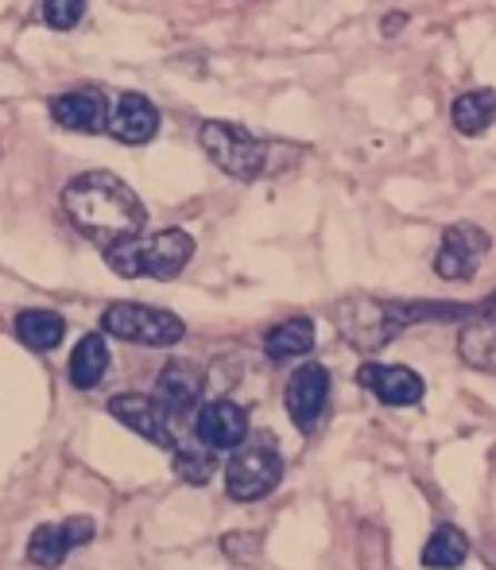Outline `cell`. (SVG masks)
<instances>
[{
    "mask_svg": "<svg viewBox=\"0 0 496 570\" xmlns=\"http://www.w3.org/2000/svg\"><path fill=\"white\" fill-rule=\"evenodd\" d=\"M101 253L109 268L125 279H175L195 261V237L187 229H156L125 237Z\"/></svg>",
    "mask_w": 496,
    "mask_h": 570,
    "instance_id": "3",
    "label": "cell"
},
{
    "mask_svg": "<svg viewBox=\"0 0 496 570\" xmlns=\"http://www.w3.org/2000/svg\"><path fill=\"white\" fill-rule=\"evenodd\" d=\"M175 473H179L187 485H210L214 481V473H218V454L214 451H206L202 443H182V446H175Z\"/></svg>",
    "mask_w": 496,
    "mask_h": 570,
    "instance_id": "22",
    "label": "cell"
},
{
    "mask_svg": "<svg viewBox=\"0 0 496 570\" xmlns=\"http://www.w3.org/2000/svg\"><path fill=\"white\" fill-rule=\"evenodd\" d=\"M51 109V120L67 132H82V136H93V132H106L109 125V101L101 98L98 90H67V94H54L47 101Z\"/></svg>",
    "mask_w": 496,
    "mask_h": 570,
    "instance_id": "16",
    "label": "cell"
},
{
    "mask_svg": "<svg viewBox=\"0 0 496 570\" xmlns=\"http://www.w3.org/2000/svg\"><path fill=\"white\" fill-rule=\"evenodd\" d=\"M458 357L477 373H496V295L477 303L458 331Z\"/></svg>",
    "mask_w": 496,
    "mask_h": 570,
    "instance_id": "15",
    "label": "cell"
},
{
    "mask_svg": "<svg viewBox=\"0 0 496 570\" xmlns=\"http://www.w3.org/2000/svg\"><path fill=\"white\" fill-rule=\"evenodd\" d=\"M98 535V524L93 517H62V520H47L39 524L36 532L28 535V563L39 567V570H54L62 567L75 548L90 543Z\"/></svg>",
    "mask_w": 496,
    "mask_h": 570,
    "instance_id": "9",
    "label": "cell"
},
{
    "mask_svg": "<svg viewBox=\"0 0 496 570\" xmlns=\"http://www.w3.org/2000/svg\"><path fill=\"white\" fill-rule=\"evenodd\" d=\"M260 532H226L221 535V556L234 567H260L264 548H260Z\"/></svg>",
    "mask_w": 496,
    "mask_h": 570,
    "instance_id": "23",
    "label": "cell"
},
{
    "mask_svg": "<svg viewBox=\"0 0 496 570\" xmlns=\"http://www.w3.org/2000/svg\"><path fill=\"white\" fill-rule=\"evenodd\" d=\"M62 214L70 226L93 240L98 248H109L125 237H136L148 226V210L136 198L121 175L113 171H82L62 187Z\"/></svg>",
    "mask_w": 496,
    "mask_h": 570,
    "instance_id": "1",
    "label": "cell"
},
{
    "mask_svg": "<svg viewBox=\"0 0 496 570\" xmlns=\"http://www.w3.org/2000/svg\"><path fill=\"white\" fill-rule=\"evenodd\" d=\"M357 384H361L365 392H373V396L388 407H411V404H419L423 392H427V384H423V376L415 373V368L384 365V361H365V365L357 368Z\"/></svg>",
    "mask_w": 496,
    "mask_h": 570,
    "instance_id": "13",
    "label": "cell"
},
{
    "mask_svg": "<svg viewBox=\"0 0 496 570\" xmlns=\"http://www.w3.org/2000/svg\"><path fill=\"white\" fill-rule=\"evenodd\" d=\"M202 392H206V373L195 365V361L171 357L156 376V400L159 407L171 420L175 435H179V446L195 439V415L202 407Z\"/></svg>",
    "mask_w": 496,
    "mask_h": 570,
    "instance_id": "6",
    "label": "cell"
},
{
    "mask_svg": "<svg viewBox=\"0 0 496 570\" xmlns=\"http://www.w3.org/2000/svg\"><path fill=\"white\" fill-rule=\"evenodd\" d=\"M12 331H16V338H20V345H28L31 353H51L67 338V318L54 315V311L31 307L16 315Z\"/></svg>",
    "mask_w": 496,
    "mask_h": 570,
    "instance_id": "18",
    "label": "cell"
},
{
    "mask_svg": "<svg viewBox=\"0 0 496 570\" xmlns=\"http://www.w3.org/2000/svg\"><path fill=\"white\" fill-rule=\"evenodd\" d=\"M198 144L210 156L214 167L229 175L237 183H256L260 175L271 171V156H276V144L260 140L248 128L234 125V120H202L198 128Z\"/></svg>",
    "mask_w": 496,
    "mask_h": 570,
    "instance_id": "4",
    "label": "cell"
},
{
    "mask_svg": "<svg viewBox=\"0 0 496 570\" xmlns=\"http://www.w3.org/2000/svg\"><path fill=\"white\" fill-rule=\"evenodd\" d=\"M109 373V345H106V334H86L82 342L75 345L67 361V376L78 392H93Z\"/></svg>",
    "mask_w": 496,
    "mask_h": 570,
    "instance_id": "17",
    "label": "cell"
},
{
    "mask_svg": "<svg viewBox=\"0 0 496 570\" xmlns=\"http://www.w3.org/2000/svg\"><path fill=\"white\" fill-rule=\"evenodd\" d=\"M450 120L462 136H485L489 125L496 120V90L482 86V90H466L454 98L450 106Z\"/></svg>",
    "mask_w": 496,
    "mask_h": 570,
    "instance_id": "19",
    "label": "cell"
},
{
    "mask_svg": "<svg viewBox=\"0 0 496 570\" xmlns=\"http://www.w3.org/2000/svg\"><path fill=\"white\" fill-rule=\"evenodd\" d=\"M310 350H315V323H310V318H302V315L271 326L268 338H264V353H268L271 361L307 357Z\"/></svg>",
    "mask_w": 496,
    "mask_h": 570,
    "instance_id": "21",
    "label": "cell"
},
{
    "mask_svg": "<svg viewBox=\"0 0 496 570\" xmlns=\"http://www.w3.org/2000/svg\"><path fill=\"white\" fill-rule=\"evenodd\" d=\"M195 439L206 451H234L248 439V412L234 400H210L195 415Z\"/></svg>",
    "mask_w": 496,
    "mask_h": 570,
    "instance_id": "14",
    "label": "cell"
},
{
    "mask_svg": "<svg viewBox=\"0 0 496 570\" xmlns=\"http://www.w3.org/2000/svg\"><path fill=\"white\" fill-rule=\"evenodd\" d=\"M326 400H330V373H326V365L307 361V365H299L287 376L284 404H287L291 423L302 435H310V431L318 428V420H323V412H326Z\"/></svg>",
    "mask_w": 496,
    "mask_h": 570,
    "instance_id": "10",
    "label": "cell"
},
{
    "mask_svg": "<svg viewBox=\"0 0 496 570\" xmlns=\"http://www.w3.org/2000/svg\"><path fill=\"white\" fill-rule=\"evenodd\" d=\"M477 307V303H474ZM474 307L462 303H427V299H373L349 295L334 307V326L357 353H380L399 331H411L430 318H466Z\"/></svg>",
    "mask_w": 496,
    "mask_h": 570,
    "instance_id": "2",
    "label": "cell"
},
{
    "mask_svg": "<svg viewBox=\"0 0 496 570\" xmlns=\"http://www.w3.org/2000/svg\"><path fill=\"white\" fill-rule=\"evenodd\" d=\"M221 478H226V493L234 501L241 504L264 501L284 481V458H279V451H271L268 443H241L234 446Z\"/></svg>",
    "mask_w": 496,
    "mask_h": 570,
    "instance_id": "7",
    "label": "cell"
},
{
    "mask_svg": "<svg viewBox=\"0 0 496 570\" xmlns=\"http://www.w3.org/2000/svg\"><path fill=\"white\" fill-rule=\"evenodd\" d=\"M399 28H407V16H404V12H391V16H384V36H396Z\"/></svg>",
    "mask_w": 496,
    "mask_h": 570,
    "instance_id": "25",
    "label": "cell"
},
{
    "mask_svg": "<svg viewBox=\"0 0 496 570\" xmlns=\"http://www.w3.org/2000/svg\"><path fill=\"white\" fill-rule=\"evenodd\" d=\"M101 334L148 345V350H167L187 338V323L163 307H148V303H109L101 315Z\"/></svg>",
    "mask_w": 496,
    "mask_h": 570,
    "instance_id": "5",
    "label": "cell"
},
{
    "mask_svg": "<svg viewBox=\"0 0 496 570\" xmlns=\"http://www.w3.org/2000/svg\"><path fill=\"white\" fill-rule=\"evenodd\" d=\"M469 551H474V548H469V540H466V532H462V528L438 524L435 532L427 535V543H423L419 563L427 570H458L469 559Z\"/></svg>",
    "mask_w": 496,
    "mask_h": 570,
    "instance_id": "20",
    "label": "cell"
},
{
    "mask_svg": "<svg viewBox=\"0 0 496 570\" xmlns=\"http://www.w3.org/2000/svg\"><path fill=\"white\" fill-rule=\"evenodd\" d=\"M109 415H113L117 423H125L128 431H136L140 439H148V443L163 446V451H175L179 446V435H175L171 420H167V412L159 407L156 396H143V392H125V396H113L109 400Z\"/></svg>",
    "mask_w": 496,
    "mask_h": 570,
    "instance_id": "11",
    "label": "cell"
},
{
    "mask_svg": "<svg viewBox=\"0 0 496 570\" xmlns=\"http://www.w3.org/2000/svg\"><path fill=\"white\" fill-rule=\"evenodd\" d=\"M106 132L113 136L117 144H125V148H143V144H151L159 136V109L136 90L117 94V98L109 101Z\"/></svg>",
    "mask_w": 496,
    "mask_h": 570,
    "instance_id": "12",
    "label": "cell"
},
{
    "mask_svg": "<svg viewBox=\"0 0 496 570\" xmlns=\"http://www.w3.org/2000/svg\"><path fill=\"white\" fill-rule=\"evenodd\" d=\"M86 16V0H43V20L51 31H75Z\"/></svg>",
    "mask_w": 496,
    "mask_h": 570,
    "instance_id": "24",
    "label": "cell"
},
{
    "mask_svg": "<svg viewBox=\"0 0 496 570\" xmlns=\"http://www.w3.org/2000/svg\"><path fill=\"white\" fill-rule=\"evenodd\" d=\"M493 237L474 222H454V226L443 229V245L435 253V276L446 279V284H466V279L477 276L482 261L489 256Z\"/></svg>",
    "mask_w": 496,
    "mask_h": 570,
    "instance_id": "8",
    "label": "cell"
}]
</instances>
